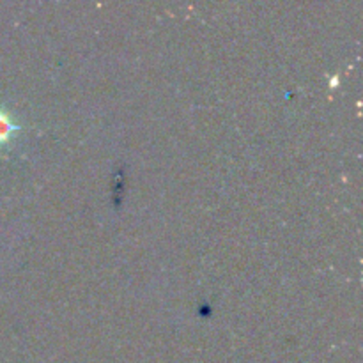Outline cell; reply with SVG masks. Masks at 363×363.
I'll return each mask as SVG.
<instances>
[{"mask_svg":"<svg viewBox=\"0 0 363 363\" xmlns=\"http://www.w3.org/2000/svg\"><path fill=\"white\" fill-rule=\"evenodd\" d=\"M21 131V124L16 123L13 113L0 105V147L9 144L14 137Z\"/></svg>","mask_w":363,"mask_h":363,"instance_id":"cell-1","label":"cell"}]
</instances>
